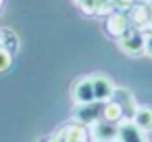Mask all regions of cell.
Returning a JSON list of instances; mask_svg holds the SVG:
<instances>
[{
  "label": "cell",
  "instance_id": "6da1fadb",
  "mask_svg": "<svg viewBox=\"0 0 152 142\" xmlns=\"http://www.w3.org/2000/svg\"><path fill=\"white\" fill-rule=\"evenodd\" d=\"M0 2H2V0H0Z\"/></svg>",
  "mask_w": 152,
  "mask_h": 142
}]
</instances>
